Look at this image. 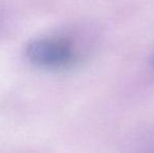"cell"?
Segmentation results:
<instances>
[{
    "mask_svg": "<svg viewBox=\"0 0 154 153\" xmlns=\"http://www.w3.org/2000/svg\"><path fill=\"white\" fill-rule=\"evenodd\" d=\"M25 55L32 64L49 69L69 67L78 59L73 42L61 36L35 39L27 44Z\"/></svg>",
    "mask_w": 154,
    "mask_h": 153,
    "instance_id": "obj_1",
    "label": "cell"
}]
</instances>
